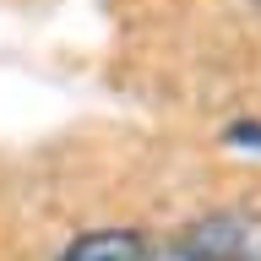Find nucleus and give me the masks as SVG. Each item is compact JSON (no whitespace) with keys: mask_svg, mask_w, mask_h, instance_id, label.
Returning a JSON list of instances; mask_svg holds the SVG:
<instances>
[{"mask_svg":"<svg viewBox=\"0 0 261 261\" xmlns=\"http://www.w3.org/2000/svg\"><path fill=\"white\" fill-rule=\"evenodd\" d=\"M174 261H261V212L223 207L196 218L174 245Z\"/></svg>","mask_w":261,"mask_h":261,"instance_id":"nucleus-1","label":"nucleus"},{"mask_svg":"<svg viewBox=\"0 0 261 261\" xmlns=\"http://www.w3.org/2000/svg\"><path fill=\"white\" fill-rule=\"evenodd\" d=\"M60 261H152V256H147V240L130 228H93L65 245Z\"/></svg>","mask_w":261,"mask_h":261,"instance_id":"nucleus-2","label":"nucleus"},{"mask_svg":"<svg viewBox=\"0 0 261 261\" xmlns=\"http://www.w3.org/2000/svg\"><path fill=\"white\" fill-rule=\"evenodd\" d=\"M256 6H261V0H256Z\"/></svg>","mask_w":261,"mask_h":261,"instance_id":"nucleus-3","label":"nucleus"}]
</instances>
